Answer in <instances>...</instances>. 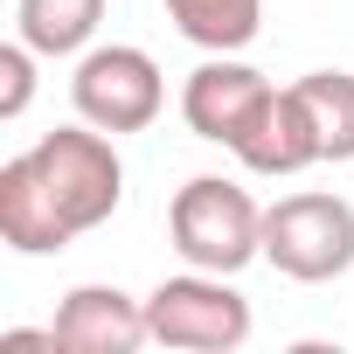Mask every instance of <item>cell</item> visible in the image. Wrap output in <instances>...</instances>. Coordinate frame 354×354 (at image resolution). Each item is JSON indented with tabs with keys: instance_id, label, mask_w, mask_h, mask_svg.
I'll return each mask as SVG.
<instances>
[{
	"instance_id": "52a82bcc",
	"label": "cell",
	"mask_w": 354,
	"mask_h": 354,
	"mask_svg": "<svg viewBox=\"0 0 354 354\" xmlns=\"http://www.w3.org/2000/svg\"><path fill=\"white\" fill-rule=\"evenodd\" d=\"M56 340H63V354H132L153 340L146 299H132L118 285H77L56 306Z\"/></svg>"
},
{
	"instance_id": "3957f363",
	"label": "cell",
	"mask_w": 354,
	"mask_h": 354,
	"mask_svg": "<svg viewBox=\"0 0 354 354\" xmlns=\"http://www.w3.org/2000/svg\"><path fill=\"white\" fill-rule=\"evenodd\" d=\"M146 326L160 347H181V354H230L250 340V299L223 278V271H181V278H160L146 292Z\"/></svg>"
},
{
	"instance_id": "8992f818",
	"label": "cell",
	"mask_w": 354,
	"mask_h": 354,
	"mask_svg": "<svg viewBox=\"0 0 354 354\" xmlns=\"http://www.w3.org/2000/svg\"><path fill=\"white\" fill-rule=\"evenodd\" d=\"M271 91H278V84H271L264 70H250V63H236V56H209V63L188 77V91H181V118H188L195 139L236 146V139L250 132V118L264 111Z\"/></svg>"
},
{
	"instance_id": "6da1fadb",
	"label": "cell",
	"mask_w": 354,
	"mask_h": 354,
	"mask_svg": "<svg viewBox=\"0 0 354 354\" xmlns=\"http://www.w3.org/2000/svg\"><path fill=\"white\" fill-rule=\"evenodd\" d=\"M118 202H125V160L111 132H97L91 118L56 125L0 167V243L15 257H56L70 236L111 223Z\"/></svg>"
},
{
	"instance_id": "30bf717a",
	"label": "cell",
	"mask_w": 354,
	"mask_h": 354,
	"mask_svg": "<svg viewBox=\"0 0 354 354\" xmlns=\"http://www.w3.org/2000/svg\"><path fill=\"white\" fill-rule=\"evenodd\" d=\"M104 21V0H15V35L35 56H84Z\"/></svg>"
},
{
	"instance_id": "9c48e42d",
	"label": "cell",
	"mask_w": 354,
	"mask_h": 354,
	"mask_svg": "<svg viewBox=\"0 0 354 354\" xmlns=\"http://www.w3.org/2000/svg\"><path fill=\"white\" fill-rule=\"evenodd\" d=\"M160 8H167L174 28H181L195 49H209V56H236L264 28V0H160Z\"/></svg>"
},
{
	"instance_id": "ba28073f",
	"label": "cell",
	"mask_w": 354,
	"mask_h": 354,
	"mask_svg": "<svg viewBox=\"0 0 354 354\" xmlns=\"http://www.w3.org/2000/svg\"><path fill=\"white\" fill-rule=\"evenodd\" d=\"M230 153H236L250 174H264V181H292V174H306L313 160H326V153H319V125H313V111H306L299 84L271 91V97H264V111L250 118V132H243Z\"/></svg>"
},
{
	"instance_id": "7c38bea8",
	"label": "cell",
	"mask_w": 354,
	"mask_h": 354,
	"mask_svg": "<svg viewBox=\"0 0 354 354\" xmlns=\"http://www.w3.org/2000/svg\"><path fill=\"white\" fill-rule=\"evenodd\" d=\"M35 97V49L15 35L8 49H0V118H21Z\"/></svg>"
},
{
	"instance_id": "8fae6325",
	"label": "cell",
	"mask_w": 354,
	"mask_h": 354,
	"mask_svg": "<svg viewBox=\"0 0 354 354\" xmlns=\"http://www.w3.org/2000/svg\"><path fill=\"white\" fill-rule=\"evenodd\" d=\"M299 97L319 125V153L354 160V77L347 70H313V77H299Z\"/></svg>"
},
{
	"instance_id": "277c9868",
	"label": "cell",
	"mask_w": 354,
	"mask_h": 354,
	"mask_svg": "<svg viewBox=\"0 0 354 354\" xmlns=\"http://www.w3.org/2000/svg\"><path fill=\"white\" fill-rule=\"evenodd\" d=\"M264 264H278L299 285H333L354 271V202L340 195H285L264 209Z\"/></svg>"
},
{
	"instance_id": "5b68a950",
	"label": "cell",
	"mask_w": 354,
	"mask_h": 354,
	"mask_svg": "<svg viewBox=\"0 0 354 354\" xmlns=\"http://www.w3.org/2000/svg\"><path fill=\"white\" fill-rule=\"evenodd\" d=\"M70 104L77 118H91L97 132H146L167 104V77L146 49L132 42H104V49H84L77 56V77H70Z\"/></svg>"
},
{
	"instance_id": "7a4b0ae2",
	"label": "cell",
	"mask_w": 354,
	"mask_h": 354,
	"mask_svg": "<svg viewBox=\"0 0 354 354\" xmlns=\"http://www.w3.org/2000/svg\"><path fill=\"white\" fill-rule=\"evenodd\" d=\"M167 236L181 264L236 278L250 257H264V209L250 202V188L223 181V174H195L167 209Z\"/></svg>"
}]
</instances>
